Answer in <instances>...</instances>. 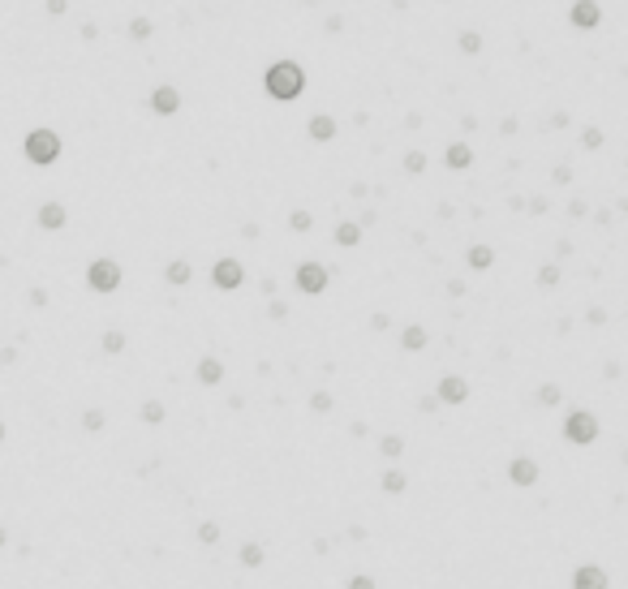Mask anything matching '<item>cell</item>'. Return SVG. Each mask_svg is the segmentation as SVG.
<instances>
[{"label":"cell","instance_id":"cell-1","mask_svg":"<svg viewBox=\"0 0 628 589\" xmlns=\"http://www.w3.org/2000/svg\"><path fill=\"white\" fill-rule=\"evenodd\" d=\"M263 86H267L271 99H284V104H288V99H297V95L305 91V73H301L297 60H276V65L267 69Z\"/></svg>","mask_w":628,"mask_h":589},{"label":"cell","instance_id":"cell-2","mask_svg":"<svg viewBox=\"0 0 628 589\" xmlns=\"http://www.w3.org/2000/svg\"><path fill=\"white\" fill-rule=\"evenodd\" d=\"M22 151H26L30 164H56L60 159V138H56V130H30L26 142H22Z\"/></svg>","mask_w":628,"mask_h":589},{"label":"cell","instance_id":"cell-3","mask_svg":"<svg viewBox=\"0 0 628 589\" xmlns=\"http://www.w3.org/2000/svg\"><path fill=\"white\" fill-rule=\"evenodd\" d=\"M86 284H91L95 293H117L121 289V267L112 263V259H95L86 267Z\"/></svg>","mask_w":628,"mask_h":589},{"label":"cell","instance_id":"cell-4","mask_svg":"<svg viewBox=\"0 0 628 589\" xmlns=\"http://www.w3.org/2000/svg\"><path fill=\"white\" fill-rule=\"evenodd\" d=\"M563 435H568V443H594L598 422H594V413L577 409V413H568V422H563Z\"/></svg>","mask_w":628,"mask_h":589},{"label":"cell","instance_id":"cell-5","mask_svg":"<svg viewBox=\"0 0 628 589\" xmlns=\"http://www.w3.org/2000/svg\"><path fill=\"white\" fill-rule=\"evenodd\" d=\"M297 289L310 293V297H318V293L327 289V267L323 263H301L297 267Z\"/></svg>","mask_w":628,"mask_h":589},{"label":"cell","instance_id":"cell-6","mask_svg":"<svg viewBox=\"0 0 628 589\" xmlns=\"http://www.w3.org/2000/svg\"><path fill=\"white\" fill-rule=\"evenodd\" d=\"M241 280H246V272H241L237 259H220V263L211 267V284H216V289H224V293H233Z\"/></svg>","mask_w":628,"mask_h":589},{"label":"cell","instance_id":"cell-7","mask_svg":"<svg viewBox=\"0 0 628 589\" xmlns=\"http://www.w3.org/2000/svg\"><path fill=\"white\" fill-rule=\"evenodd\" d=\"M568 22H572L577 30H594V26L603 22V9L594 5V0H577V5H572V13H568Z\"/></svg>","mask_w":628,"mask_h":589},{"label":"cell","instance_id":"cell-8","mask_svg":"<svg viewBox=\"0 0 628 589\" xmlns=\"http://www.w3.org/2000/svg\"><path fill=\"white\" fill-rule=\"evenodd\" d=\"M176 108H181V91L176 86H155L151 91V112L155 117H172Z\"/></svg>","mask_w":628,"mask_h":589},{"label":"cell","instance_id":"cell-9","mask_svg":"<svg viewBox=\"0 0 628 589\" xmlns=\"http://www.w3.org/2000/svg\"><path fill=\"white\" fill-rule=\"evenodd\" d=\"M465 396H469V383H465V378H456V374L439 378V400H443V405H461Z\"/></svg>","mask_w":628,"mask_h":589},{"label":"cell","instance_id":"cell-10","mask_svg":"<svg viewBox=\"0 0 628 589\" xmlns=\"http://www.w3.org/2000/svg\"><path fill=\"white\" fill-rule=\"evenodd\" d=\"M572 585H577V589H607V572L594 568V564H585V568H577Z\"/></svg>","mask_w":628,"mask_h":589},{"label":"cell","instance_id":"cell-11","mask_svg":"<svg viewBox=\"0 0 628 589\" xmlns=\"http://www.w3.org/2000/svg\"><path fill=\"white\" fill-rule=\"evenodd\" d=\"M39 224H43L47 232L65 228V206H60V202H43V206H39Z\"/></svg>","mask_w":628,"mask_h":589},{"label":"cell","instance_id":"cell-12","mask_svg":"<svg viewBox=\"0 0 628 589\" xmlns=\"http://www.w3.org/2000/svg\"><path fill=\"white\" fill-rule=\"evenodd\" d=\"M508 473H512V482H517V486H534V482H538V465H534V460H525V456L512 460Z\"/></svg>","mask_w":628,"mask_h":589},{"label":"cell","instance_id":"cell-13","mask_svg":"<svg viewBox=\"0 0 628 589\" xmlns=\"http://www.w3.org/2000/svg\"><path fill=\"white\" fill-rule=\"evenodd\" d=\"M220 378H224V365H220L216 357H202V361H198V383H207V387H216V383H220Z\"/></svg>","mask_w":628,"mask_h":589},{"label":"cell","instance_id":"cell-14","mask_svg":"<svg viewBox=\"0 0 628 589\" xmlns=\"http://www.w3.org/2000/svg\"><path fill=\"white\" fill-rule=\"evenodd\" d=\"M443 159H447V168H469V164H474V151L465 147V142H452Z\"/></svg>","mask_w":628,"mask_h":589},{"label":"cell","instance_id":"cell-15","mask_svg":"<svg viewBox=\"0 0 628 589\" xmlns=\"http://www.w3.org/2000/svg\"><path fill=\"white\" fill-rule=\"evenodd\" d=\"M310 138L314 142H332L336 138V121L332 117H310Z\"/></svg>","mask_w":628,"mask_h":589},{"label":"cell","instance_id":"cell-16","mask_svg":"<svg viewBox=\"0 0 628 589\" xmlns=\"http://www.w3.org/2000/svg\"><path fill=\"white\" fill-rule=\"evenodd\" d=\"M491 263H495V250L491 245H474L469 250V267H474V272H487Z\"/></svg>","mask_w":628,"mask_h":589},{"label":"cell","instance_id":"cell-17","mask_svg":"<svg viewBox=\"0 0 628 589\" xmlns=\"http://www.w3.org/2000/svg\"><path fill=\"white\" fill-rule=\"evenodd\" d=\"M164 280H168V284H176V289H181V284H189V263H181V259H176V263H168Z\"/></svg>","mask_w":628,"mask_h":589},{"label":"cell","instance_id":"cell-18","mask_svg":"<svg viewBox=\"0 0 628 589\" xmlns=\"http://www.w3.org/2000/svg\"><path fill=\"white\" fill-rule=\"evenodd\" d=\"M358 241H362L358 224H340V228H336V245H358Z\"/></svg>","mask_w":628,"mask_h":589},{"label":"cell","instance_id":"cell-19","mask_svg":"<svg viewBox=\"0 0 628 589\" xmlns=\"http://www.w3.org/2000/svg\"><path fill=\"white\" fill-rule=\"evenodd\" d=\"M241 564H246V568H259L263 564V546L259 542H246V546H241Z\"/></svg>","mask_w":628,"mask_h":589},{"label":"cell","instance_id":"cell-20","mask_svg":"<svg viewBox=\"0 0 628 589\" xmlns=\"http://www.w3.org/2000/svg\"><path fill=\"white\" fill-rule=\"evenodd\" d=\"M142 422L159 426V422H164V405H159V400H147V405H142Z\"/></svg>","mask_w":628,"mask_h":589},{"label":"cell","instance_id":"cell-21","mask_svg":"<svg viewBox=\"0 0 628 589\" xmlns=\"http://www.w3.org/2000/svg\"><path fill=\"white\" fill-rule=\"evenodd\" d=\"M400 344H405L409 353H413V348H422V344H426V331H422V327H405V340H400Z\"/></svg>","mask_w":628,"mask_h":589},{"label":"cell","instance_id":"cell-22","mask_svg":"<svg viewBox=\"0 0 628 589\" xmlns=\"http://www.w3.org/2000/svg\"><path fill=\"white\" fill-rule=\"evenodd\" d=\"M130 39H138V43L151 39V22H147V18H134V22H130Z\"/></svg>","mask_w":628,"mask_h":589},{"label":"cell","instance_id":"cell-23","mask_svg":"<svg viewBox=\"0 0 628 589\" xmlns=\"http://www.w3.org/2000/svg\"><path fill=\"white\" fill-rule=\"evenodd\" d=\"M478 47H482V35H478V30H465V35H461V52H478Z\"/></svg>","mask_w":628,"mask_h":589},{"label":"cell","instance_id":"cell-24","mask_svg":"<svg viewBox=\"0 0 628 589\" xmlns=\"http://www.w3.org/2000/svg\"><path fill=\"white\" fill-rule=\"evenodd\" d=\"M121 348H125V336H121V331H108V336H104V353H121Z\"/></svg>","mask_w":628,"mask_h":589},{"label":"cell","instance_id":"cell-25","mask_svg":"<svg viewBox=\"0 0 628 589\" xmlns=\"http://www.w3.org/2000/svg\"><path fill=\"white\" fill-rule=\"evenodd\" d=\"M405 168H409V172H422V168H426V155L409 151V155H405Z\"/></svg>","mask_w":628,"mask_h":589},{"label":"cell","instance_id":"cell-26","mask_svg":"<svg viewBox=\"0 0 628 589\" xmlns=\"http://www.w3.org/2000/svg\"><path fill=\"white\" fill-rule=\"evenodd\" d=\"M383 486H388L392 495H400V490H405V477H400V473H388V477H383Z\"/></svg>","mask_w":628,"mask_h":589},{"label":"cell","instance_id":"cell-27","mask_svg":"<svg viewBox=\"0 0 628 589\" xmlns=\"http://www.w3.org/2000/svg\"><path fill=\"white\" fill-rule=\"evenodd\" d=\"M538 400H542V405H559V387H551V383H546V387L538 392Z\"/></svg>","mask_w":628,"mask_h":589},{"label":"cell","instance_id":"cell-28","mask_svg":"<svg viewBox=\"0 0 628 589\" xmlns=\"http://www.w3.org/2000/svg\"><path fill=\"white\" fill-rule=\"evenodd\" d=\"M288 224H293L297 232H305V228H310V215H305V211H293V219H288Z\"/></svg>","mask_w":628,"mask_h":589},{"label":"cell","instance_id":"cell-29","mask_svg":"<svg viewBox=\"0 0 628 589\" xmlns=\"http://www.w3.org/2000/svg\"><path fill=\"white\" fill-rule=\"evenodd\" d=\"M555 280H559V272H555V267H542V272H538V284H546V289H551Z\"/></svg>","mask_w":628,"mask_h":589},{"label":"cell","instance_id":"cell-30","mask_svg":"<svg viewBox=\"0 0 628 589\" xmlns=\"http://www.w3.org/2000/svg\"><path fill=\"white\" fill-rule=\"evenodd\" d=\"M82 426H86V431H100V426H104V418H100V413H95V409H91V413H86V418H82Z\"/></svg>","mask_w":628,"mask_h":589},{"label":"cell","instance_id":"cell-31","mask_svg":"<svg viewBox=\"0 0 628 589\" xmlns=\"http://www.w3.org/2000/svg\"><path fill=\"white\" fill-rule=\"evenodd\" d=\"M198 538H202V542H216V538H220V529H216V525H202V529H198Z\"/></svg>","mask_w":628,"mask_h":589},{"label":"cell","instance_id":"cell-32","mask_svg":"<svg viewBox=\"0 0 628 589\" xmlns=\"http://www.w3.org/2000/svg\"><path fill=\"white\" fill-rule=\"evenodd\" d=\"M349 589H375V581H370V577H353Z\"/></svg>","mask_w":628,"mask_h":589},{"label":"cell","instance_id":"cell-33","mask_svg":"<svg viewBox=\"0 0 628 589\" xmlns=\"http://www.w3.org/2000/svg\"><path fill=\"white\" fill-rule=\"evenodd\" d=\"M383 452H388V456H400V439H383Z\"/></svg>","mask_w":628,"mask_h":589},{"label":"cell","instance_id":"cell-34","mask_svg":"<svg viewBox=\"0 0 628 589\" xmlns=\"http://www.w3.org/2000/svg\"><path fill=\"white\" fill-rule=\"evenodd\" d=\"M47 13H52V18H56V13H65V0H47Z\"/></svg>","mask_w":628,"mask_h":589},{"label":"cell","instance_id":"cell-35","mask_svg":"<svg viewBox=\"0 0 628 589\" xmlns=\"http://www.w3.org/2000/svg\"><path fill=\"white\" fill-rule=\"evenodd\" d=\"M0 439H5V426H0Z\"/></svg>","mask_w":628,"mask_h":589}]
</instances>
